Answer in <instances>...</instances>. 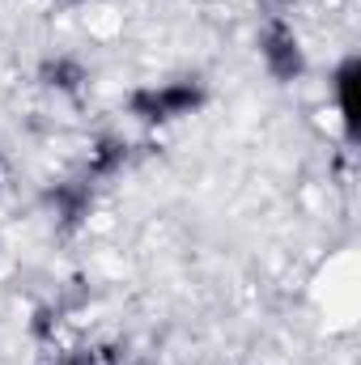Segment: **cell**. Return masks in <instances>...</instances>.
<instances>
[{
	"label": "cell",
	"instance_id": "6da1fadb",
	"mask_svg": "<svg viewBox=\"0 0 361 365\" xmlns=\"http://www.w3.org/2000/svg\"><path fill=\"white\" fill-rule=\"evenodd\" d=\"M204 102V90L195 81H171V86H149L132 98V110L141 119H179L191 115Z\"/></svg>",
	"mask_w": 361,
	"mask_h": 365
},
{
	"label": "cell",
	"instance_id": "7a4b0ae2",
	"mask_svg": "<svg viewBox=\"0 0 361 365\" xmlns=\"http://www.w3.org/2000/svg\"><path fill=\"white\" fill-rule=\"evenodd\" d=\"M260 56H264L268 73L280 77V81H293V77L306 68L302 43H298L293 26H285V21H268V26H264V34H260Z\"/></svg>",
	"mask_w": 361,
	"mask_h": 365
},
{
	"label": "cell",
	"instance_id": "3957f363",
	"mask_svg": "<svg viewBox=\"0 0 361 365\" xmlns=\"http://www.w3.org/2000/svg\"><path fill=\"white\" fill-rule=\"evenodd\" d=\"M353 86H357V60L349 56L340 68H336V77H332V93H336V119H340V128H345V136L353 140L357 136V106H353Z\"/></svg>",
	"mask_w": 361,
	"mask_h": 365
}]
</instances>
